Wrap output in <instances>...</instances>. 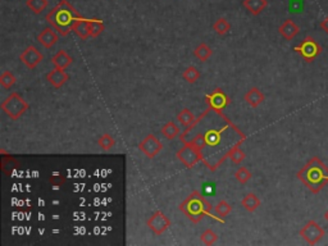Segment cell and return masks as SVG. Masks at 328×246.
Listing matches in <instances>:
<instances>
[{
	"mask_svg": "<svg viewBox=\"0 0 328 246\" xmlns=\"http://www.w3.org/2000/svg\"><path fill=\"white\" fill-rule=\"evenodd\" d=\"M208 123H203L201 116L195 119V123L204 130V132L194 126H189L186 130L198 131L205 138V150L203 152V163L210 171H215L222 166L228 158V153L236 145H241L246 140V136L223 114L220 125H213L214 111L209 108L205 111Z\"/></svg>",
	"mask_w": 328,
	"mask_h": 246,
	"instance_id": "6da1fadb",
	"label": "cell"
},
{
	"mask_svg": "<svg viewBox=\"0 0 328 246\" xmlns=\"http://www.w3.org/2000/svg\"><path fill=\"white\" fill-rule=\"evenodd\" d=\"M82 17L77 11L68 3V0H61L49 13L46 14V21L56 28L59 35L63 37L68 36L72 32L73 27Z\"/></svg>",
	"mask_w": 328,
	"mask_h": 246,
	"instance_id": "7a4b0ae2",
	"label": "cell"
},
{
	"mask_svg": "<svg viewBox=\"0 0 328 246\" xmlns=\"http://www.w3.org/2000/svg\"><path fill=\"white\" fill-rule=\"evenodd\" d=\"M296 177L313 192L318 194L328 185V167L318 157H313L300 171Z\"/></svg>",
	"mask_w": 328,
	"mask_h": 246,
	"instance_id": "3957f363",
	"label": "cell"
},
{
	"mask_svg": "<svg viewBox=\"0 0 328 246\" xmlns=\"http://www.w3.org/2000/svg\"><path fill=\"white\" fill-rule=\"evenodd\" d=\"M211 207L210 203L200 194L199 191H192L191 194L180 204V210L194 223H199L204 217H210L213 219H217L221 223H223V219L217 218L211 214Z\"/></svg>",
	"mask_w": 328,
	"mask_h": 246,
	"instance_id": "277c9868",
	"label": "cell"
},
{
	"mask_svg": "<svg viewBox=\"0 0 328 246\" xmlns=\"http://www.w3.org/2000/svg\"><path fill=\"white\" fill-rule=\"evenodd\" d=\"M0 108L7 116L13 121H17L18 118L25 114V112L30 108L28 103L21 96L18 92H12L3 103L0 105Z\"/></svg>",
	"mask_w": 328,
	"mask_h": 246,
	"instance_id": "5b68a950",
	"label": "cell"
},
{
	"mask_svg": "<svg viewBox=\"0 0 328 246\" xmlns=\"http://www.w3.org/2000/svg\"><path fill=\"white\" fill-rule=\"evenodd\" d=\"M294 52L299 53L303 59H305L308 63L314 61L315 58L320 56L322 53V46L319 45V42H317V40L313 39L311 36H306L298 46L294 47Z\"/></svg>",
	"mask_w": 328,
	"mask_h": 246,
	"instance_id": "8992f818",
	"label": "cell"
},
{
	"mask_svg": "<svg viewBox=\"0 0 328 246\" xmlns=\"http://www.w3.org/2000/svg\"><path fill=\"white\" fill-rule=\"evenodd\" d=\"M176 157L182 164H184L186 168H192L194 166L199 163V162H203V154L199 149L194 146L192 144H189V142H185L184 146L176 153Z\"/></svg>",
	"mask_w": 328,
	"mask_h": 246,
	"instance_id": "52a82bcc",
	"label": "cell"
},
{
	"mask_svg": "<svg viewBox=\"0 0 328 246\" xmlns=\"http://www.w3.org/2000/svg\"><path fill=\"white\" fill-rule=\"evenodd\" d=\"M299 235L309 243V245H315L319 242L325 235V231L315 221H309L299 232Z\"/></svg>",
	"mask_w": 328,
	"mask_h": 246,
	"instance_id": "ba28073f",
	"label": "cell"
},
{
	"mask_svg": "<svg viewBox=\"0 0 328 246\" xmlns=\"http://www.w3.org/2000/svg\"><path fill=\"white\" fill-rule=\"evenodd\" d=\"M139 149L145 157L149 158V159H153V158H155L161 152L163 144H161L160 140L156 136L147 135L139 144Z\"/></svg>",
	"mask_w": 328,
	"mask_h": 246,
	"instance_id": "9c48e42d",
	"label": "cell"
},
{
	"mask_svg": "<svg viewBox=\"0 0 328 246\" xmlns=\"http://www.w3.org/2000/svg\"><path fill=\"white\" fill-rule=\"evenodd\" d=\"M146 226L149 227V228H150V230L155 233V235L160 236V235H163V233L166 232L168 228H170L171 221H170V218H168V217L163 213V212L158 210V212H155V213H154L150 218L147 219Z\"/></svg>",
	"mask_w": 328,
	"mask_h": 246,
	"instance_id": "30bf717a",
	"label": "cell"
},
{
	"mask_svg": "<svg viewBox=\"0 0 328 246\" xmlns=\"http://www.w3.org/2000/svg\"><path fill=\"white\" fill-rule=\"evenodd\" d=\"M44 59V56H42L40 50L37 49L34 45H30V46L26 47L20 56V61L27 67L28 69H35Z\"/></svg>",
	"mask_w": 328,
	"mask_h": 246,
	"instance_id": "8fae6325",
	"label": "cell"
},
{
	"mask_svg": "<svg viewBox=\"0 0 328 246\" xmlns=\"http://www.w3.org/2000/svg\"><path fill=\"white\" fill-rule=\"evenodd\" d=\"M205 100L208 102L209 108L214 109L217 112H222L231 103L230 97L222 89H215L214 91L206 95Z\"/></svg>",
	"mask_w": 328,
	"mask_h": 246,
	"instance_id": "7c38bea8",
	"label": "cell"
},
{
	"mask_svg": "<svg viewBox=\"0 0 328 246\" xmlns=\"http://www.w3.org/2000/svg\"><path fill=\"white\" fill-rule=\"evenodd\" d=\"M57 32H58V31L54 27H45L44 30L39 33L37 41H39L42 46L46 47V49H50L59 40V36Z\"/></svg>",
	"mask_w": 328,
	"mask_h": 246,
	"instance_id": "4fadbf2b",
	"label": "cell"
},
{
	"mask_svg": "<svg viewBox=\"0 0 328 246\" xmlns=\"http://www.w3.org/2000/svg\"><path fill=\"white\" fill-rule=\"evenodd\" d=\"M278 32H280V35H281L285 40L291 41L292 39H295V37L298 36L299 32H300V28H299V26L296 25L291 18H289V20L285 21V22L278 27Z\"/></svg>",
	"mask_w": 328,
	"mask_h": 246,
	"instance_id": "5bb4252c",
	"label": "cell"
},
{
	"mask_svg": "<svg viewBox=\"0 0 328 246\" xmlns=\"http://www.w3.org/2000/svg\"><path fill=\"white\" fill-rule=\"evenodd\" d=\"M68 80H70V76L64 72V69L54 68L51 69V71H49L46 75V81L50 83L53 87H56V89L62 87Z\"/></svg>",
	"mask_w": 328,
	"mask_h": 246,
	"instance_id": "9a60e30c",
	"label": "cell"
},
{
	"mask_svg": "<svg viewBox=\"0 0 328 246\" xmlns=\"http://www.w3.org/2000/svg\"><path fill=\"white\" fill-rule=\"evenodd\" d=\"M244 100L250 105L251 108H256L261 103L265 100L264 94L258 89V87H251L246 94H245Z\"/></svg>",
	"mask_w": 328,
	"mask_h": 246,
	"instance_id": "2e32d148",
	"label": "cell"
},
{
	"mask_svg": "<svg viewBox=\"0 0 328 246\" xmlns=\"http://www.w3.org/2000/svg\"><path fill=\"white\" fill-rule=\"evenodd\" d=\"M51 63L54 64L56 68L66 69L67 67H70L71 64L73 63V58L72 57H70V54H68L66 50H59L56 56L51 58Z\"/></svg>",
	"mask_w": 328,
	"mask_h": 246,
	"instance_id": "e0dca14e",
	"label": "cell"
},
{
	"mask_svg": "<svg viewBox=\"0 0 328 246\" xmlns=\"http://www.w3.org/2000/svg\"><path fill=\"white\" fill-rule=\"evenodd\" d=\"M244 8L248 9L253 16H259L268 6V0H244Z\"/></svg>",
	"mask_w": 328,
	"mask_h": 246,
	"instance_id": "ac0fdd59",
	"label": "cell"
},
{
	"mask_svg": "<svg viewBox=\"0 0 328 246\" xmlns=\"http://www.w3.org/2000/svg\"><path fill=\"white\" fill-rule=\"evenodd\" d=\"M261 202L259 199V196L254 192H249V194L245 195L241 200V205L245 210H248L250 213L255 212L259 207H260Z\"/></svg>",
	"mask_w": 328,
	"mask_h": 246,
	"instance_id": "d6986e66",
	"label": "cell"
},
{
	"mask_svg": "<svg viewBox=\"0 0 328 246\" xmlns=\"http://www.w3.org/2000/svg\"><path fill=\"white\" fill-rule=\"evenodd\" d=\"M87 23H89V33L90 37L95 39V37L100 36L101 33L105 30V26H104V22L99 18H91V20H87Z\"/></svg>",
	"mask_w": 328,
	"mask_h": 246,
	"instance_id": "ffe728a7",
	"label": "cell"
},
{
	"mask_svg": "<svg viewBox=\"0 0 328 246\" xmlns=\"http://www.w3.org/2000/svg\"><path fill=\"white\" fill-rule=\"evenodd\" d=\"M160 131H161V135H163L166 138H168V140H175V138L177 137V136H180V133H181L180 127H178L175 122L172 121L167 122V123L161 127Z\"/></svg>",
	"mask_w": 328,
	"mask_h": 246,
	"instance_id": "44dd1931",
	"label": "cell"
},
{
	"mask_svg": "<svg viewBox=\"0 0 328 246\" xmlns=\"http://www.w3.org/2000/svg\"><path fill=\"white\" fill-rule=\"evenodd\" d=\"M73 32L77 35L80 39L87 40L90 37L89 33V23H87L86 18H81V20L77 21V23L73 27Z\"/></svg>",
	"mask_w": 328,
	"mask_h": 246,
	"instance_id": "7402d4cb",
	"label": "cell"
},
{
	"mask_svg": "<svg viewBox=\"0 0 328 246\" xmlns=\"http://www.w3.org/2000/svg\"><path fill=\"white\" fill-rule=\"evenodd\" d=\"M18 166H20V163H18L17 159H14L11 155H4L3 159H2V169L7 176H11L18 168Z\"/></svg>",
	"mask_w": 328,
	"mask_h": 246,
	"instance_id": "603a6c76",
	"label": "cell"
},
{
	"mask_svg": "<svg viewBox=\"0 0 328 246\" xmlns=\"http://www.w3.org/2000/svg\"><path fill=\"white\" fill-rule=\"evenodd\" d=\"M211 54H213V50H211L210 46H209L208 44H205V42L199 44L194 50V56L196 57L200 62L208 61V59L211 57Z\"/></svg>",
	"mask_w": 328,
	"mask_h": 246,
	"instance_id": "cb8c5ba5",
	"label": "cell"
},
{
	"mask_svg": "<svg viewBox=\"0 0 328 246\" xmlns=\"http://www.w3.org/2000/svg\"><path fill=\"white\" fill-rule=\"evenodd\" d=\"M177 119L185 128H187L189 126H191L192 123H194L195 119L196 118H195V114L192 113L190 109L184 108L181 112H180V113L177 114Z\"/></svg>",
	"mask_w": 328,
	"mask_h": 246,
	"instance_id": "d4e9b609",
	"label": "cell"
},
{
	"mask_svg": "<svg viewBox=\"0 0 328 246\" xmlns=\"http://www.w3.org/2000/svg\"><path fill=\"white\" fill-rule=\"evenodd\" d=\"M182 77H184V80L187 81L189 83H195L196 81L200 80L201 73L196 67L190 66L185 69L184 72H182Z\"/></svg>",
	"mask_w": 328,
	"mask_h": 246,
	"instance_id": "484cf974",
	"label": "cell"
},
{
	"mask_svg": "<svg viewBox=\"0 0 328 246\" xmlns=\"http://www.w3.org/2000/svg\"><path fill=\"white\" fill-rule=\"evenodd\" d=\"M213 30H214V32L217 33V35L222 36V35H226V33L230 32V30H231V23L228 22V20L221 17V18H218V20L215 21L214 25H213Z\"/></svg>",
	"mask_w": 328,
	"mask_h": 246,
	"instance_id": "4316f807",
	"label": "cell"
},
{
	"mask_svg": "<svg viewBox=\"0 0 328 246\" xmlns=\"http://www.w3.org/2000/svg\"><path fill=\"white\" fill-rule=\"evenodd\" d=\"M49 2L47 0H27L26 6L31 12H34L35 14H40L46 9Z\"/></svg>",
	"mask_w": 328,
	"mask_h": 246,
	"instance_id": "83f0119b",
	"label": "cell"
},
{
	"mask_svg": "<svg viewBox=\"0 0 328 246\" xmlns=\"http://www.w3.org/2000/svg\"><path fill=\"white\" fill-rule=\"evenodd\" d=\"M16 82H17V78H16V76L11 71H6L0 76V85L3 86V89H11L12 86L16 85Z\"/></svg>",
	"mask_w": 328,
	"mask_h": 246,
	"instance_id": "f1b7e54d",
	"label": "cell"
},
{
	"mask_svg": "<svg viewBox=\"0 0 328 246\" xmlns=\"http://www.w3.org/2000/svg\"><path fill=\"white\" fill-rule=\"evenodd\" d=\"M251 177H253V174H251V172L249 171L246 167H240V168L235 172V178H236V181H239L241 185L248 183L249 181L251 180Z\"/></svg>",
	"mask_w": 328,
	"mask_h": 246,
	"instance_id": "f546056e",
	"label": "cell"
},
{
	"mask_svg": "<svg viewBox=\"0 0 328 246\" xmlns=\"http://www.w3.org/2000/svg\"><path fill=\"white\" fill-rule=\"evenodd\" d=\"M245 157H246V154H245L244 150L240 147V145H236L235 147H232L231 152L228 153V158H230L235 164H241V162L244 161Z\"/></svg>",
	"mask_w": 328,
	"mask_h": 246,
	"instance_id": "4dcf8cb0",
	"label": "cell"
},
{
	"mask_svg": "<svg viewBox=\"0 0 328 246\" xmlns=\"http://www.w3.org/2000/svg\"><path fill=\"white\" fill-rule=\"evenodd\" d=\"M97 145L103 150L108 152V150H111L112 147L116 145V140H114L111 135H108V133H104V135L100 136L99 140H97Z\"/></svg>",
	"mask_w": 328,
	"mask_h": 246,
	"instance_id": "1f68e13d",
	"label": "cell"
},
{
	"mask_svg": "<svg viewBox=\"0 0 328 246\" xmlns=\"http://www.w3.org/2000/svg\"><path fill=\"white\" fill-rule=\"evenodd\" d=\"M214 210L215 213H217L221 218H225V217H227L228 214L232 212V207L228 204L226 200H221V202L214 207Z\"/></svg>",
	"mask_w": 328,
	"mask_h": 246,
	"instance_id": "d6a6232c",
	"label": "cell"
},
{
	"mask_svg": "<svg viewBox=\"0 0 328 246\" xmlns=\"http://www.w3.org/2000/svg\"><path fill=\"white\" fill-rule=\"evenodd\" d=\"M217 240H218V235L214 232V231L210 230V228L204 231L200 236V241L204 243V245H213Z\"/></svg>",
	"mask_w": 328,
	"mask_h": 246,
	"instance_id": "836d02e7",
	"label": "cell"
},
{
	"mask_svg": "<svg viewBox=\"0 0 328 246\" xmlns=\"http://www.w3.org/2000/svg\"><path fill=\"white\" fill-rule=\"evenodd\" d=\"M49 182H50L51 186H54V187H61L62 185L66 183V177H64L63 174L54 173L49 177Z\"/></svg>",
	"mask_w": 328,
	"mask_h": 246,
	"instance_id": "e575fe53",
	"label": "cell"
},
{
	"mask_svg": "<svg viewBox=\"0 0 328 246\" xmlns=\"http://www.w3.org/2000/svg\"><path fill=\"white\" fill-rule=\"evenodd\" d=\"M320 28H322V30L328 35V16L323 22H320Z\"/></svg>",
	"mask_w": 328,
	"mask_h": 246,
	"instance_id": "d590c367",
	"label": "cell"
},
{
	"mask_svg": "<svg viewBox=\"0 0 328 246\" xmlns=\"http://www.w3.org/2000/svg\"><path fill=\"white\" fill-rule=\"evenodd\" d=\"M324 218H325V219H327V221H328V210H327V212H325V214H324Z\"/></svg>",
	"mask_w": 328,
	"mask_h": 246,
	"instance_id": "8d00e7d4",
	"label": "cell"
}]
</instances>
